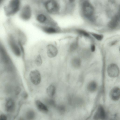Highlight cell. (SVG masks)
Instances as JSON below:
<instances>
[{"label": "cell", "mask_w": 120, "mask_h": 120, "mask_svg": "<svg viewBox=\"0 0 120 120\" xmlns=\"http://www.w3.org/2000/svg\"><path fill=\"white\" fill-rule=\"evenodd\" d=\"M21 1L19 0H9L4 8L5 15L7 17L12 16L19 12L21 8Z\"/></svg>", "instance_id": "obj_1"}, {"label": "cell", "mask_w": 120, "mask_h": 120, "mask_svg": "<svg viewBox=\"0 0 120 120\" xmlns=\"http://www.w3.org/2000/svg\"><path fill=\"white\" fill-rule=\"evenodd\" d=\"M7 40L8 45L12 53L15 56L20 57L22 54L21 48L14 34L12 33L8 34Z\"/></svg>", "instance_id": "obj_2"}, {"label": "cell", "mask_w": 120, "mask_h": 120, "mask_svg": "<svg viewBox=\"0 0 120 120\" xmlns=\"http://www.w3.org/2000/svg\"><path fill=\"white\" fill-rule=\"evenodd\" d=\"M43 4L46 11L51 15L58 14L62 10L60 3L58 0H46L43 2Z\"/></svg>", "instance_id": "obj_3"}, {"label": "cell", "mask_w": 120, "mask_h": 120, "mask_svg": "<svg viewBox=\"0 0 120 120\" xmlns=\"http://www.w3.org/2000/svg\"><path fill=\"white\" fill-rule=\"evenodd\" d=\"M36 20L41 25L56 26V23L46 13L40 11L36 15Z\"/></svg>", "instance_id": "obj_4"}, {"label": "cell", "mask_w": 120, "mask_h": 120, "mask_svg": "<svg viewBox=\"0 0 120 120\" xmlns=\"http://www.w3.org/2000/svg\"><path fill=\"white\" fill-rule=\"evenodd\" d=\"M19 13L20 19L24 21H28L32 15V10L30 6L28 4L25 5L21 7Z\"/></svg>", "instance_id": "obj_5"}, {"label": "cell", "mask_w": 120, "mask_h": 120, "mask_svg": "<svg viewBox=\"0 0 120 120\" xmlns=\"http://www.w3.org/2000/svg\"><path fill=\"white\" fill-rule=\"evenodd\" d=\"M82 9L84 15L87 18H90L92 17L94 13V8L89 1H86L83 3Z\"/></svg>", "instance_id": "obj_6"}, {"label": "cell", "mask_w": 120, "mask_h": 120, "mask_svg": "<svg viewBox=\"0 0 120 120\" xmlns=\"http://www.w3.org/2000/svg\"><path fill=\"white\" fill-rule=\"evenodd\" d=\"M29 77L31 82L35 85H37L41 82V74L37 70H33L31 71L29 74Z\"/></svg>", "instance_id": "obj_7"}, {"label": "cell", "mask_w": 120, "mask_h": 120, "mask_svg": "<svg viewBox=\"0 0 120 120\" xmlns=\"http://www.w3.org/2000/svg\"><path fill=\"white\" fill-rule=\"evenodd\" d=\"M41 29L45 33L49 34H54L60 32L61 30L56 26L40 25Z\"/></svg>", "instance_id": "obj_8"}, {"label": "cell", "mask_w": 120, "mask_h": 120, "mask_svg": "<svg viewBox=\"0 0 120 120\" xmlns=\"http://www.w3.org/2000/svg\"><path fill=\"white\" fill-rule=\"evenodd\" d=\"M107 72L109 77L111 78H115L118 76L119 75V68L116 64H112L108 66Z\"/></svg>", "instance_id": "obj_9"}, {"label": "cell", "mask_w": 120, "mask_h": 120, "mask_svg": "<svg viewBox=\"0 0 120 120\" xmlns=\"http://www.w3.org/2000/svg\"><path fill=\"white\" fill-rule=\"evenodd\" d=\"M106 117V113L102 105H99L94 116V119L95 120H103Z\"/></svg>", "instance_id": "obj_10"}, {"label": "cell", "mask_w": 120, "mask_h": 120, "mask_svg": "<svg viewBox=\"0 0 120 120\" xmlns=\"http://www.w3.org/2000/svg\"><path fill=\"white\" fill-rule=\"evenodd\" d=\"M46 48L47 55L49 57H54L57 55L58 50L55 45L52 44H49L47 45Z\"/></svg>", "instance_id": "obj_11"}, {"label": "cell", "mask_w": 120, "mask_h": 120, "mask_svg": "<svg viewBox=\"0 0 120 120\" xmlns=\"http://www.w3.org/2000/svg\"><path fill=\"white\" fill-rule=\"evenodd\" d=\"M109 96L114 101L119 100L120 97V88L117 87L113 88L110 91Z\"/></svg>", "instance_id": "obj_12"}, {"label": "cell", "mask_w": 120, "mask_h": 120, "mask_svg": "<svg viewBox=\"0 0 120 120\" xmlns=\"http://www.w3.org/2000/svg\"><path fill=\"white\" fill-rule=\"evenodd\" d=\"M120 22L119 14H117L113 17L108 24L109 27L112 29L116 28Z\"/></svg>", "instance_id": "obj_13"}, {"label": "cell", "mask_w": 120, "mask_h": 120, "mask_svg": "<svg viewBox=\"0 0 120 120\" xmlns=\"http://www.w3.org/2000/svg\"><path fill=\"white\" fill-rule=\"evenodd\" d=\"M35 104L38 109L40 112L44 113L47 112L48 111L47 106L39 100L35 101Z\"/></svg>", "instance_id": "obj_14"}, {"label": "cell", "mask_w": 120, "mask_h": 120, "mask_svg": "<svg viewBox=\"0 0 120 120\" xmlns=\"http://www.w3.org/2000/svg\"><path fill=\"white\" fill-rule=\"evenodd\" d=\"M56 90L55 86L53 85H50L47 88L46 92L48 95L51 97H53L54 95Z\"/></svg>", "instance_id": "obj_15"}, {"label": "cell", "mask_w": 120, "mask_h": 120, "mask_svg": "<svg viewBox=\"0 0 120 120\" xmlns=\"http://www.w3.org/2000/svg\"><path fill=\"white\" fill-rule=\"evenodd\" d=\"M81 63L80 59L78 57L73 58L71 61V64L72 66L75 68H79L81 66Z\"/></svg>", "instance_id": "obj_16"}, {"label": "cell", "mask_w": 120, "mask_h": 120, "mask_svg": "<svg viewBox=\"0 0 120 120\" xmlns=\"http://www.w3.org/2000/svg\"><path fill=\"white\" fill-rule=\"evenodd\" d=\"M97 85L96 82L94 81L90 82L88 84L87 88L88 90L91 92H94L97 89Z\"/></svg>", "instance_id": "obj_17"}, {"label": "cell", "mask_w": 120, "mask_h": 120, "mask_svg": "<svg viewBox=\"0 0 120 120\" xmlns=\"http://www.w3.org/2000/svg\"><path fill=\"white\" fill-rule=\"evenodd\" d=\"M35 116V112L32 110H28L25 113V117L27 120H33L34 119Z\"/></svg>", "instance_id": "obj_18"}, {"label": "cell", "mask_w": 120, "mask_h": 120, "mask_svg": "<svg viewBox=\"0 0 120 120\" xmlns=\"http://www.w3.org/2000/svg\"><path fill=\"white\" fill-rule=\"evenodd\" d=\"M46 104L48 106L51 107H55L56 104L55 101L52 99H46L45 101Z\"/></svg>", "instance_id": "obj_19"}, {"label": "cell", "mask_w": 120, "mask_h": 120, "mask_svg": "<svg viewBox=\"0 0 120 120\" xmlns=\"http://www.w3.org/2000/svg\"><path fill=\"white\" fill-rule=\"evenodd\" d=\"M35 63L37 66H40L42 64V60L41 56L38 55L35 60Z\"/></svg>", "instance_id": "obj_20"}, {"label": "cell", "mask_w": 120, "mask_h": 120, "mask_svg": "<svg viewBox=\"0 0 120 120\" xmlns=\"http://www.w3.org/2000/svg\"><path fill=\"white\" fill-rule=\"evenodd\" d=\"M57 109L59 112L61 113L64 112L65 110L64 106L61 105H58L57 107Z\"/></svg>", "instance_id": "obj_21"}, {"label": "cell", "mask_w": 120, "mask_h": 120, "mask_svg": "<svg viewBox=\"0 0 120 120\" xmlns=\"http://www.w3.org/2000/svg\"><path fill=\"white\" fill-rule=\"evenodd\" d=\"M91 34L96 39L99 41L101 40L103 38V36L101 35L94 33H92Z\"/></svg>", "instance_id": "obj_22"}, {"label": "cell", "mask_w": 120, "mask_h": 120, "mask_svg": "<svg viewBox=\"0 0 120 120\" xmlns=\"http://www.w3.org/2000/svg\"><path fill=\"white\" fill-rule=\"evenodd\" d=\"M77 47V44L75 42L72 43L70 45L69 48V50L71 52L72 51L76 49Z\"/></svg>", "instance_id": "obj_23"}, {"label": "cell", "mask_w": 120, "mask_h": 120, "mask_svg": "<svg viewBox=\"0 0 120 120\" xmlns=\"http://www.w3.org/2000/svg\"><path fill=\"white\" fill-rule=\"evenodd\" d=\"M79 33L87 37L89 36V34L86 32L82 30H77Z\"/></svg>", "instance_id": "obj_24"}, {"label": "cell", "mask_w": 120, "mask_h": 120, "mask_svg": "<svg viewBox=\"0 0 120 120\" xmlns=\"http://www.w3.org/2000/svg\"><path fill=\"white\" fill-rule=\"evenodd\" d=\"M95 46L94 45H92L91 46V50L92 52H94L95 50Z\"/></svg>", "instance_id": "obj_25"}, {"label": "cell", "mask_w": 120, "mask_h": 120, "mask_svg": "<svg viewBox=\"0 0 120 120\" xmlns=\"http://www.w3.org/2000/svg\"><path fill=\"white\" fill-rule=\"evenodd\" d=\"M4 1L3 0H0V7L4 3Z\"/></svg>", "instance_id": "obj_26"}]
</instances>
